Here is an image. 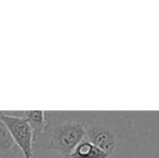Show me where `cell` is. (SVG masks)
Listing matches in <instances>:
<instances>
[{
	"label": "cell",
	"instance_id": "obj_1",
	"mask_svg": "<svg viewBox=\"0 0 159 158\" xmlns=\"http://www.w3.org/2000/svg\"><path fill=\"white\" fill-rule=\"evenodd\" d=\"M48 133L47 150L67 158L86 139V124L76 120L55 121Z\"/></svg>",
	"mask_w": 159,
	"mask_h": 158
},
{
	"label": "cell",
	"instance_id": "obj_2",
	"mask_svg": "<svg viewBox=\"0 0 159 158\" xmlns=\"http://www.w3.org/2000/svg\"><path fill=\"white\" fill-rule=\"evenodd\" d=\"M0 119L4 122L11 138L24 158H33L34 134L27 120L21 114H7L6 112H0Z\"/></svg>",
	"mask_w": 159,
	"mask_h": 158
},
{
	"label": "cell",
	"instance_id": "obj_3",
	"mask_svg": "<svg viewBox=\"0 0 159 158\" xmlns=\"http://www.w3.org/2000/svg\"><path fill=\"white\" fill-rule=\"evenodd\" d=\"M86 140L111 156L117 148V138L109 129L95 124H86Z\"/></svg>",
	"mask_w": 159,
	"mask_h": 158
},
{
	"label": "cell",
	"instance_id": "obj_4",
	"mask_svg": "<svg viewBox=\"0 0 159 158\" xmlns=\"http://www.w3.org/2000/svg\"><path fill=\"white\" fill-rule=\"evenodd\" d=\"M22 116L30 124L34 134V147L39 144L41 138L47 133L49 121L47 120L46 113L43 111H27L22 112Z\"/></svg>",
	"mask_w": 159,
	"mask_h": 158
},
{
	"label": "cell",
	"instance_id": "obj_5",
	"mask_svg": "<svg viewBox=\"0 0 159 158\" xmlns=\"http://www.w3.org/2000/svg\"><path fill=\"white\" fill-rule=\"evenodd\" d=\"M67 158H109V155L84 139Z\"/></svg>",
	"mask_w": 159,
	"mask_h": 158
},
{
	"label": "cell",
	"instance_id": "obj_6",
	"mask_svg": "<svg viewBox=\"0 0 159 158\" xmlns=\"http://www.w3.org/2000/svg\"><path fill=\"white\" fill-rule=\"evenodd\" d=\"M19 148L11 138L4 122L0 119V155L10 156L16 154Z\"/></svg>",
	"mask_w": 159,
	"mask_h": 158
}]
</instances>
